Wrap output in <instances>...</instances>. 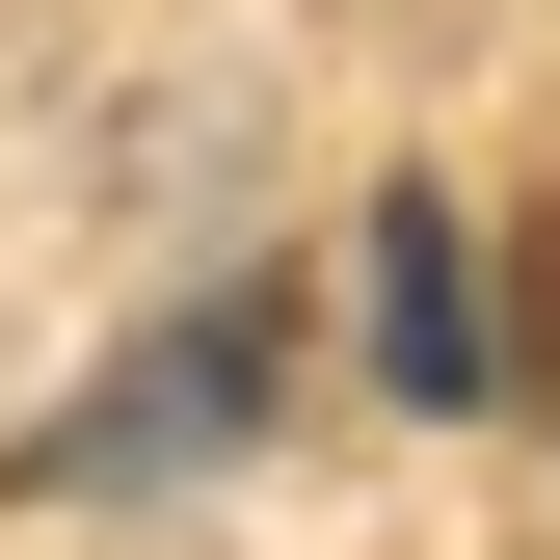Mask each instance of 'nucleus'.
<instances>
[{"instance_id":"nucleus-1","label":"nucleus","mask_w":560,"mask_h":560,"mask_svg":"<svg viewBox=\"0 0 560 560\" xmlns=\"http://www.w3.org/2000/svg\"><path fill=\"white\" fill-rule=\"evenodd\" d=\"M374 347H400V400H454V374H480V267H454V214H400V241H374Z\"/></svg>"}]
</instances>
